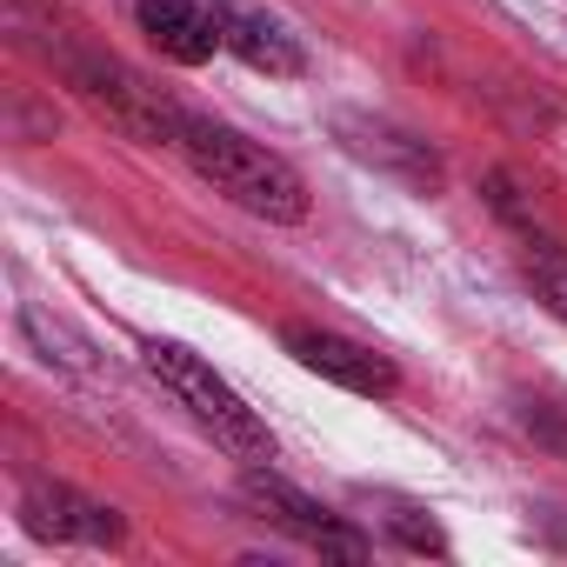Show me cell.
I'll return each mask as SVG.
<instances>
[{
  "mask_svg": "<svg viewBox=\"0 0 567 567\" xmlns=\"http://www.w3.org/2000/svg\"><path fill=\"white\" fill-rule=\"evenodd\" d=\"M174 147H181L187 167H194L200 181H214V194H227L234 207H247V214H260V220H274V227L308 220V181L280 161L274 147L247 141L240 127H220V121L187 114Z\"/></svg>",
  "mask_w": 567,
  "mask_h": 567,
  "instance_id": "cell-1",
  "label": "cell"
},
{
  "mask_svg": "<svg viewBox=\"0 0 567 567\" xmlns=\"http://www.w3.org/2000/svg\"><path fill=\"white\" fill-rule=\"evenodd\" d=\"M141 361H147V374L234 454V461H247V467H260V461H274V434H267V421L194 354V348H181V341H141Z\"/></svg>",
  "mask_w": 567,
  "mask_h": 567,
  "instance_id": "cell-2",
  "label": "cell"
},
{
  "mask_svg": "<svg viewBox=\"0 0 567 567\" xmlns=\"http://www.w3.org/2000/svg\"><path fill=\"white\" fill-rule=\"evenodd\" d=\"M68 81L81 87L87 107H101L121 134L134 141H181V107L161 101V87H147L134 68H121L114 54H68Z\"/></svg>",
  "mask_w": 567,
  "mask_h": 567,
  "instance_id": "cell-3",
  "label": "cell"
},
{
  "mask_svg": "<svg viewBox=\"0 0 567 567\" xmlns=\"http://www.w3.org/2000/svg\"><path fill=\"white\" fill-rule=\"evenodd\" d=\"M240 501H247L267 527H280V534L308 540V547H315V554H328V560H368V554H374V540H368V534H354L341 514H328L321 501H308L301 487H288V481H280L267 461H260V467H247Z\"/></svg>",
  "mask_w": 567,
  "mask_h": 567,
  "instance_id": "cell-4",
  "label": "cell"
},
{
  "mask_svg": "<svg viewBox=\"0 0 567 567\" xmlns=\"http://www.w3.org/2000/svg\"><path fill=\"white\" fill-rule=\"evenodd\" d=\"M280 348H288L308 374H321V381H334V388H348V394H368V401H394V394H401V368H394L388 354H374L368 341H348V334H334V328L295 321V328H280Z\"/></svg>",
  "mask_w": 567,
  "mask_h": 567,
  "instance_id": "cell-5",
  "label": "cell"
},
{
  "mask_svg": "<svg viewBox=\"0 0 567 567\" xmlns=\"http://www.w3.org/2000/svg\"><path fill=\"white\" fill-rule=\"evenodd\" d=\"M214 28H220V48L234 61H247L254 74H280V81L308 74V48L288 34L280 14H267L260 0H214Z\"/></svg>",
  "mask_w": 567,
  "mask_h": 567,
  "instance_id": "cell-6",
  "label": "cell"
},
{
  "mask_svg": "<svg viewBox=\"0 0 567 567\" xmlns=\"http://www.w3.org/2000/svg\"><path fill=\"white\" fill-rule=\"evenodd\" d=\"M21 520H28V534H41V540H81V547H121L127 540V520L107 507V501H94V494H81V487H28V501H21Z\"/></svg>",
  "mask_w": 567,
  "mask_h": 567,
  "instance_id": "cell-7",
  "label": "cell"
},
{
  "mask_svg": "<svg viewBox=\"0 0 567 567\" xmlns=\"http://www.w3.org/2000/svg\"><path fill=\"white\" fill-rule=\"evenodd\" d=\"M134 14H141V34L181 61V68H200L214 61L220 48V28H214V8H200V0H134Z\"/></svg>",
  "mask_w": 567,
  "mask_h": 567,
  "instance_id": "cell-8",
  "label": "cell"
},
{
  "mask_svg": "<svg viewBox=\"0 0 567 567\" xmlns=\"http://www.w3.org/2000/svg\"><path fill=\"white\" fill-rule=\"evenodd\" d=\"M527 288L540 295V308L554 315V321H567V254L560 247H547V240H527Z\"/></svg>",
  "mask_w": 567,
  "mask_h": 567,
  "instance_id": "cell-9",
  "label": "cell"
},
{
  "mask_svg": "<svg viewBox=\"0 0 567 567\" xmlns=\"http://www.w3.org/2000/svg\"><path fill=\"white\" fill-rule=\"evenodd\" d=\"M381 507H388V514H381L388 540H401L408 554H447V534L434 527L427 507H414V501H381Z\"/></svg>",
  "mask_w": 567,
  "mask_h": 567,
  "instance_id": "cell-10",
  "label": "cell"
}]
</instances>
